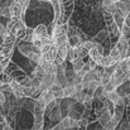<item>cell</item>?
Masks as SVG:
<instances>
[{
    "instance_id": "cell-1",
    "label": "cell",
    "mask_w": 130,
    "mask_h": 130,
    "mask_svg": "<svg viewBox=\"0 0 130 130\" xmlns=\"http://www.w3.org/2000/svg\"><path fill=\"white\" fill-rule=\"evenodd\" d=\"M4 72L8 73L14 81L19 82L22 86H24V87L28 86V84H29V81H30V76H29L18 63H15L13 59L9 62V64L6 66V68H5Z\"/></svg>"
},
{
    "instance_id": "cell-2",
    "label": "cell",
    "mask_w": 130,
    "mask_h": 130,
    "mask_svg": "<svg viewBox=\"0 0 130 130\" xmlns=\"http://www.w3.org/2000/svg\"><path fill=\"white\" fill-rule=\"evenodd\" d=\"M17 48L32 63L38 64L42 59V51L37 48L32 42H17Z\"/></svg>"
},
{
    "instance_id": "cell-3",
    "label": "cell",
    "mask_w": 130,
    "mask_h": 130,
    "mask_svg": "<svg viewBox=\"0 0 130 130\" xmlns=\"http://www.w3.org/2000/svg\"><path fill=\"white\" fill-rule=\"evenodd\" d=\"M52 43L57 49L68 47V23L62 25H56L51 33Z\"/></svg>"
},
{
    "instance_id": "cell-4",
    "label": "cell",
    "mask_w": 130,
    "mask_h": 130,
    "mask_svg": "<svg viewBox=\"0 0 130 130\" xmlns=\"http://www.w3.org/2000/svg\"><path fill=\"white\" fill-rule=\"evenodd\" d=\"M130 77L129 70H128V64H126V59H121L119 63H116L115 66V71L112 73V76L110 77V82L114 86L118 87L123 84H125Z\"/></svg>"
},
{
    "instance_id": "cell-5",
    "label": "cell",
    "mask_w": 130,
    "mask_h": 130,
    "mask_svg": "<svg viewBox=\"0 0 130 130\" xmlns=\"http://www.w3.org/2000/svg\"><path fill=\"white\" fill-rule=\"evenodd\" d=\"M5 28H6V36L15 37L17 41H20L27 32L25 22L22 19H18V18H10L8 20Z\"/></svg>"
},
{
    "instance_id": "cell-6",
    "label": "cell",
    "mask_w": 130,
    "mask_h": 130,
    "mask_svg": "<svg viewBox=\"0 0 130 130\" xmlns=\"http://www.w3.org/2000/svg\"><path fill=\"white\" fill-rule=\"evenodd\" d=\"M58 4H59V18L56 25L70 23V19L75 13L76 0H58Z\"/></svg>"
},
{
    "instance_id": "cell-7",
    "label": "cell",
    "mask_w": 130,
    "mask_h": 130,
    "mask_svg": "<svg viewBox=\"0 0 130 130\" xmlns=\"http://www.w3.org/2000/svg\"><path fill=\"white\" fill-rule=\"evenodd\" d=\"M102 9V8H101ZM102 19L105 22V28L106 30L109 32V36H110V39H119L120 37V29L118 28L115 20H114V17L110 11H107L106 9H102Z\"/></svg>"
},
{
    "instance_id": "cell-8",
    "label": "cell",
    "mask_w": 130,
    "mask_h": 130,
    "mask_svg": "<svg viewBox=\"0 0 130 130\" xmlns=\"http://www.w3.org/2000/svg\"><path fill=\"white\" fill-rule=\"evenodd\" d=\"M44 116H48V119L56 124H58L62 120V115H61V110H59V100H53L47 105Z\"/></svg>"
},
{
    "instance_id": "cell-9",
    "label": "cell",
    "mask_w": 130,
    "mask_h": 130,
    "mask_svg": "<svg viewBox=\"0 0 130 130\" xmlns=\"http://www.w3.org/2000/svg\"><path fill=\"white\" fill-rule=\"evenodd\" d=\"M15 47H17V38L11 36H6L0 45V54H3L5 58L11 59Z\"/></svg>"
},
{
    "instance_id": "cell-10",
    "label": "cell",
    "mask_w": 130,
    "mask_h": 130,
    "mask_svg": "<svg viewBox=\"0 0 130 130\" xmlns=\"http://www.w3.org/2000/svg\"><path fill=\"white\" fill-rule=\"evenodd\" d=\"M114 45L118 48V51L121 56V59H126L130 56V41L123 38V37H119V39L116 41V43Z\"/></svg>"
},
{
    "instance_id": "cell-11",
    "label": "cell",
    "mask_w": 130,
    "mask_h": 130,
    "mask_svg": "<svg viewBox=\"0 0 130 130\" xmlns=\"http://www.w3.org/2000/svg\"><path fill=\"white\" fill-rule=\"evenodd\" d=\"M56 56H57V48L54 47L53 43H49L43 47V49H42V58L43 59H45L49 63H53L56 59Z\"/></svg>"
},
{
    "instance_id": "cell-12",
    "label": "cell",
    "mask_w": 130,
    "mask_h": 130,
    "mask_svg": "<svg viewBox=\"0 0 130 130\" xmlns=\"http://www.w3.org/2000/svg\"><path fill=\"white\" fill-rule=\"evenodd\" d=\"M91 42H93V43H99L101 44L102 47H104V49H105V45L106 44H109L110 45V36H109V32L106 30V28H104V29H101L92 39H90Z\"/></svg>"
},
{
    "instance_id": "cell-13",
    "label": "cell",
    "mask_w": 130,
    "mask_h": 130,
    "mask_svg": "<svg viewBox=\"0 0 130 130\" xmlns=\"http://www.w3.org/2000/svg\"><path fill=\"white\" fill-rule=\"evenodd\" d=\"M82 112H84V104L76 101V102L70 107L67 116H68L70 119H73V120H81Z\"/></svg>"
},
{
    "instance_id": "cell-14",
    "label": "cell",
    "mask_w": 130,
    "mask_h": 130,
    "mask_svg": "<svg viewBox=\"0 0 130 130\" xmlns=\"http://www.w3.org/2000/svg\"><path fill=\"white\" fill-rule=\"evenodd\" d=\"M59 88H64L66 86H68V80L64 75V68L62 66H58L57 68V75H56V84Z\"/></svg>"
},
{
    "instance_id": "cell-15",
    "label": "cell",
    "mask_w": 130,
    "mask_h": 130,
    "mask_svg": "<svg viewBox=\"0 0 130 130\" xmlns=\"http://www.w3.org/2000/svg\"><path fill=\"white\" fill-rule=\"evenodd\" d=\"M9 86H10V90H11V93L14 95V97L17 99V100H23V99H25L24 97V87L22 86L19 82H17V81H11L10 84H9Z\"/></svg>"
},
{
    "instance_id": "cell-16",
    "label": "cell",
    "mask_w": 130,
    "mask_h": 130,
    "mask_svg": "<svg viewBox=\"0 0 130 130\" xmlns=\"http://www.w3.org/2000/svg\"><path fill=\"white\" fill-rule=\"evenodd\" d=\"M75 102H76L75 99H62V100H59V110H61L62 119H63V118H67L68 110H70V107H71Z\"/></svg>"
},
{
    "instance_id": "cell-17",
    "label": "cell",
    "mask_w": 130,
    "mask_h": 130,
    "mask_svg": "<svg viewBox=\"0 0 130 130\" xmlns=\"http://www.w3.org/2000/svg\"><path fill=\"white\" fill-rule=\"evenodd\" d=\"M48 34H51V33L48 32L47 25L43 24V23H41V24H38V25H36V27L33 28V36L37 37V38H39V39L44 38V37L48 36Z\"/></svg>"
},
{
    "instance_id": "cell-18",
    "label": "cell",
    "mask_w": 130,
    "mask_h": 130,
    "mask_svg": "<svg viewBox=\"0 0 130 130\" xmlns=\"http://www.w3.org/2000/svg\"><path fill=\"white\" fill-rule=\"evenodd\" d=\"M24 17H25V10L17 3H13L11 4V18H18V19L24 20Z\"/></svg>"
},
{
    "instance_id": "cell-19",
    "label": "cell",
    "mask_w": 130,
    "mask_h": 130,
    "mask_svg": "<svg viewBox=\"0 0 130 130\" xmlns=\"http://www.w3.org/2000/svg\"><path fill=\"white\" fill-rule=\"evenodd\" d=\"M105 54H101L97 49H95V48H92L90 52H88V57H90V59L91 61H93L97 66H100V62H101V59H102V57H104Z\"/></svg>"
},
{
    "instance_id": "cell-20",
    "label": "cell",
    "mask_w": 130,
    "mask_h": 130,
    "mask_svg": "<svg viewBox=\"0 0 130 130\" xmlns=\"http://www.w3.org/2000/svg\"><path fill=\"white\" fill-rule=\"evenodd\" d=\"M116 92L119 93V96H120L121 99H125L130 93V86H129V84H128V81L118 87V88H116Z\"/></svg>"
},
{
    "instance_id": "cell-21",
    "label": "cell",
    "mask_w": 130,
    "mask_h": 130,
    "mask_svg": "<svg viewBox=\"0 0 130 130\" xmlns=\"http://www.w3.org/2000/svg\"><path fill=\"white\" fill-rule=\"evenodd\" d=\"M112 17H114V20H115V23H116L118 28H119V29H121V28H123V25H124V22H125V15H124L120 10H118L115 14H112Z\"/></svg>"
},
{
    "instance_id": "cell-22",
    "label": "cell",
    "mask_w": 130,
    "mask_h": 130,
    "mask_svg": "<svg viewBox=\"0 0 130 130\" xmlns=\"http://www.w3.org/2000/svg\"><path fill=\"white\" fill-rule=\"evenodd\" d=\"M112 61H114V63L116 64V63H119L120 61H121V56H120V53H119V51H118V48L115 47V45H112L111 47V49H110V52H109V54H107Z\"/></svg>"
},
{
    "instance_id": "cell-23",
    "label": "cell",
    "mask_w": 130,
    "mask_h": 130,
    "mask_svg": "<svg viewBox=\"0 0 130 130\" xmlns=\"http://www.w3.org/2000/svg\"><path fill=\"white\" fill-rule=\"evenodd\" d=\"M30 77L34 78V80H37V81H39V82H42V80H43V77H44V71L41 68V67L37 66L36 68H33Z\"/></svg>"
},
{
    "instance_id": "cell-24",
    "label": "cell",
    "mask_w": 130,
    "mask_h": 130,
    "mask_svg": "<svg viewBox=\"0 0 130 130\" xmlns=\"http://www.w3.org/2000/svg\"><path fill=\"white\" fill-rule=\"evenodd\" d=\"M71 63V66H72V68H73V71L76 72V73H78L81 70H82V67L85 66V62H84V59H81V58H75L72 62H70Z\"/></svg>"
},
{
    "instance_id": "cell-25",
    "label": "cell",
    "mask_w": 130,
    "mask_h": 130,
    "mask_svg": "<svg viewBox=\"0 0 130 130\" xmlns=\"http://www.w3.org/2000/svg\"><path fill=\"white\" fill-rule=\"evenodd\" d=\"M48 91H51V93L53 95L54 100H62L63 99V92H62V88L57 86V85H53Z\"/></svg>"
},
{
    "instance_id": "cell-26",
    "label": "cell",
    "mask_w": 130,
    "mask_h": 130,
    "mask_svg": "<svg viewBox=\"0 0 130 130\" xmlns=\"http://www.w3.org/2000/svg\"><path fill=\"white\" fill-rule=\"evenodd\" d=\"M111 116H112V115H111L109 111H105V112H104L101 116H99V118H97V121H99L100 126H101V128H102V126H105V125H106V124L110 121Z\"/></svg>"
},
{
    "instance_id": "cell-27",
    "label": "cell",
    "mask_w": 130,
    "mask_h": 130,
    "mask_svg": "<svg viewBox=\"0 0 130 130\" xmlns=\"http://www.w3.org/2000/svg\"><path fill=\"white\" fill-rule=\"evenodd\" d=\"M73 51H75V54H76L77 58L84 59L85 57L88 56V51H87L86 48H84V45H80V47H77V48H73Z\"/></svg>"
},
{
    "instance_id": "cell-28",
    "label": "cell",
    "mask_w": 130,
    "mask_h": 130,
    "mask_svg": "<svg viewBox=\"0 0 130 130\" xmlns=\"http://www.w3.org/2000/svg\"><path fill=\"white\" fill-rule=\"evenodd\" d=\"M32 38H33V28L27 27V32H25L24 37L20 41H17V42H32Z\"/></svg>"
},
{
    "instance_id": "cell-29",
    "label": "cell",
    "mask_w": 130,
    "mask_h": 130,
    "mask_svg": "<svg viewBox=\"0 0 130 130\" xmlns=\"http://www.w3.org/2000/svg\"><path fill=\"white\" fill-rule=\"evenodd\" d=\"M118 125H119V123L111 116V119H110V121L105 125V126H102V129L101 130H116L118 128Z\"/></svg>"
},
{
    "instance_id": "cell-30",
    "label": "cell",
    "mask_w": 130,
    "mask_h": 130,
    "mask_svg": "<svg viewBox=\"0 0 130 130\" xmlns=\"http://www.w3.org/2000/svg\"><path fill=\"white\" fill-rule=\"evenodd\" d=\"M120 37H123V38L130 41V27L128 24H124L123 28L120 29Z\"/></svg>"
},
{
    "instance_id": "cell-31",
    "label": "cell",
    "mask_w": 130,
    "mask_h": 130,
    "mask_svg": "<svg viewBox=\"0 0 130 130\" xmlns=\"http://www.w3.org/2000/svg\"><path fill=\"white\" fill-rule=\"evenodd\" d=\"M107 100L111 101L114 105L120 100V96H119V93L116 92V90H115V91H111V92H107Z\"/></svg>"
},
{
    "instance_id": "cell-32",
    "label": "cell",
    "mask_w": 130,
    "mask_h": 130,
    "mask_svg": "<svg viewBox=\"0 0 130 130\" xmlns=\"http://www.w3.org/2000/svg\"><path fill=\"white\" fill-rule=\"evenodd\" d=\"M11 81H13V78H11V77H10L8 73L3 72V73L0 75V82H1L3 85H9Z\"/></svg>"
},
{
    "instance_id": "cell-33",
    "label": "cell",
    "mask_w": 130,
    "mask_h": 130,
    "mask_svg": "<svg viewBox=\"0 0 130 130\" xmlns=\"http://www.w3.org/2000/svg\"><path fill=\"white\" fill-rule=\"evenodd\" d=\"M0 37H1V38H5V37H6V28H5V25L1 24V23H0Z\"/></svg>"
},
{
    "instance_id": "cell-34",
    "label": "cell",
    "mask_w": 130,
    "mask_h": 130,
    "mask_svg": "<svg viewBox=\"0 0 130 130\" xmlns=\"http://www.w3.org/2000/svg\"><path fill=\"white\" fill-rule=\"evenodd\" d=\"M87 64H88V67H90V70L92 71V70H95L96 67H97V64L93 62V61H91V59H88V62H87Z\"/></svg>"
},
{
    "instance_id": "cell-35",
    "label": "cell",
    "mask_w": 130,
    "mask_h": 130,
    "mask_svg": "<svg viewBox=\"0 0 130 130\" xmlns=\"http://www.w3.org/2000/svg\"><path fill=\"white\" fill-rule=\"evenodd\" d=\"M5 102H6V97H5V95L0 91V106H3Z\"/></svg>"
},
{
    "instance_id": "cell-36",
    "label": "cell",
    "mask_w": 130,
    "mask_h": 130,
    "mask_svg": "<svg viewBox=\"0 0 130 130\" xmlns=\"http://www.w3.org/2000/svg\"><path fill=\"white\" fill-rule=\"evenodd\" d=\"M124 101H125V104H126V106H130V93L124 99Z\"/></svg>"
},
{
    "instance_id": "cell-37",
    "label": "cell",
    "mask_w": 130,
    "mask_h": 130,
    "mask_svg": "<svg viewBox=\"0 0 130 130\" xmlns=\"http://www.w3.org/2000/svg\"><path fill=\"white\" fill-rule=\"evenodd\" d=\"M126 64H128V70H129V73H130V56L126 58Z\"/></svg>"
},
{
    "instance_id": "cell-38",
    "label": "cell",
    "mask_w": 130,
    "mask_h": 130,
    "mask_svg": "<svg viewBox=\"0 0 130 130\" xmlns=\"http://www.w3.org/2000/svg\"><path fill=\"white\" fill-rule=\"evenodd\" d=\"M3 130H14V129H13V128H11V126H10V125L8 124V125H6V126H5V128H4Z\"/></svg>"
},
{
    "instance_id": "cell-39",
    "label": "cell",
    "mask_w": 130,
    "mask_h": 130,
    "mask_svg": "<svg viewBox=\"0 0 130 130\" xmlns=\"http://www.w3.org/2000/svg\"><path fill=\"white\" fill-rule=\"evenodd\" d=\"M5 68H6L5 66H0V75H1V73H3L4 71H5Z\"/></svg>"
},
{
    "instance_id": "cell-40",
    "label": "cell",
    "mask_w": 130,
    "mask_h": 130,
    "mask_svg": "<svg viewBox=\"0 0 130 130\" xmlns=\"http://www.w3.org/2000/svg\"><path fill=\"white\" fill-rule=\"evenodd\" d=\"M38 1H41V3H49V0H38Z\"/></svg>"
},
{
    "instance_id": "cell-41",
    "label": "cell",
    "mask_w": 130,
    "mask_h": 130,
    "mask_svg": "<svg viewBox=\"0 0 130 130\" xmlns=\"http://www.w3.org/2000/svg\"><path fill=\"white\" fill-rule=\"evenodd\" d=\"M128 84H129V86H130V77H129V80H128Z\"/></svg>"
}]
</instances>
